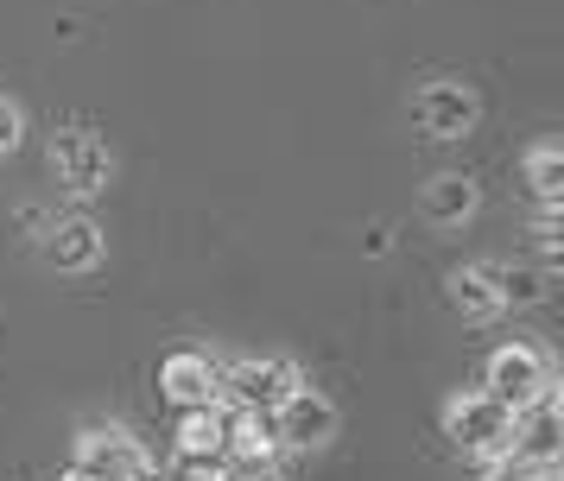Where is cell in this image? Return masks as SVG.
Here are the masks:
<instances>
[{
	"label": "cell",
	"mask_w": 564,
	"mask_h": 481,
	"mask_svg": "<svg viewBox=\"0 0 564 481\" xmlns=\"http://www.w3.org/2000/svg\"><path fill=\"white\" fill-rule=\"evenodd\" d=\"M437 425L451 437V450L482 462V456H501L513 444V405L495 400L488 386H476V393H451V400L437 405Z\"/></svg>",
	"instance_id": "1"
},
{
	"label": "cell",
	"mask_w": 564,
	"mask_h": 481,
	"mask_svg": "<svg viewBox=\"0 0 564 481\" xmlns=\"http://www.w3.org/2000/svg\"><path fill=\"white\" fill-rule=\"evenodd\" d=\"M482 386L495 393V400H508L513 412H520V405H533V400H545V393H558V354L545 349V342L513 336V342H501V349L488 354Z\"/></svg>",
	"instance_id": "2"
},
{
	"label": "cell",
	"mask_w": 564,
	"mask_h": 481,
	"mask_svg": "<svg viewBox=\"0 0 564 481\" xmlns=\"http://www.w3.org/2000/svg\"><path fill=\"white\" fill-rule=\"evenodd\" d=\"M45 158H52L57 184H64V190H70L77 203L102 197L108 184H115V146H108L96 127H83V121L57 127L52 146H45Z\"/></svg>",
	"instance_id": "3"
},
{
	"label": "cell",
	"mask_w": 564,
	"mask_h": 481,
	"mask_svg": "<svg viewBox=\"0 0 564 481\" xmlns=\"http://www.w3.org/2000/svg\"><path fill=\"white\" fill-rule=\"evenodd\" d=\"M299 380L305 374H299L292 354H241V361H223V405H235V412H273Z\"/></svg>",
	"instance_id": "4"
},
{
	"label": "cell",
	"mask_w": 564,
	"mask_h": 481,
	"mask_svg": "<svg viewBox=\"0 0 564 481\" xmlns=\"http://www.w3.org/2000/svg\"><path fill=\"white\" fill-rule=\"evenodd\" d=\"M476 121H482V101H476V89L457 83V76H432V83L412 89V127H419L425 140H437V146L476 133Z\"/></svg>",
	"instance_id": "5"
},
{
	"label": "cell",
	"mask_w": 564,
	"mask_h": 481,
	"mask_svg": "<svg viewBox=\"0 0 564 481\" xmlns=\"http://www.w3.org/2000/svg\"><path fill=\"white\" fill-rule=\"evenodd\" d=\"M273 430H280V450H324V444H336V430H343V412H336L330 393H317V386L299 380L273 405Z\"/></svg>",
	"instance_id": "6"
},
{
	"label": "cell",
	"mask_w": 564,
	"mask_h": 481,
	"mask_svg": "<svg viewBox=\"0 0 564 481\" xmlns=\"http://www.w3.org/2000/svg\"><path fill=\"white\" fill-rule=\"evenodd\" d=\"M70 462L89 469V475H102V481H140L147 469H153V456L140 450V437L121 430V425H83Z\"/></svg>",
	"instance_id": "7"
},
{
	"label": "cell",
	"mask_w": 564,
	"mask_h": 481,
	"mask_svg": "<svg viewBox=\"0 0 564 481\" xmlns=\"http://www.w3.org/2000/svg\"><path fill=\"white\" fill-rule=\"evenodd\" d=\"M108 253V234L89 216H52L45 222V234H39V260L52 266V273H96Z\"/></svg>",
	"instance_id": "8"
},
{
	"label": "cell",
	"mask_w": 564,
	"mask_h": 481,
	"mask_svg": "<svg viewBox=\"0 0 564 481\" xmlns=\"http://www.w3.org/2000/svg\"><path fill=\"white\" fill-rule=\"evenodd\" d=\"M508 456H520L527 469H558L564 462V412H558V393L520 405L513 412V444Z\"/></svg>",
	"instance_id": "9"
},
{
	"label": "cell",
	"mask_w": 564,
	"mask_h": 481,
	"mask_svg": "<svg viewBox=\"0 0 564 481\" xmlns=\"http://www.w3.org/2000/svg\"><path fill=\"white\" fill-rule=\"evenodd\" d=\"M159 393L178 405H216L223 400V354L209 349H178L159 361Z\"/></svg>",
	"instance_id": "10"
},
{
	"label": "cell",
	"mask_w": 564,
	"mask_h": 481,
	"mask_svg": "<svg viewBox=\"0 0 564 481\" xmlns=\"http://www.w3.org/2000/svg\"><path fill=\"white\" fill-rule=\"evenodd\" d=\"M444 298L463 324H495L501 317V292H495V260H469L444 278Z\"/></svg>",
	"instance_id": "11"
},
{
	"label": "cell",
	"mask_w": 564,
	"mask_h": 481,
	"mask_svg": "<svg viewBox=\"0 0 564 481\" xmlns=\"http://www.w3.org/2000/svg\"><path fill=\"white\" fill-rule=\"evenodd\" d=\"M419 209H425V222L432 228H463V222H476L482 190H476V177H463V172H437L432 184H425Z\"/></svg>",
	"instance_id": "12"
},
{
	"label": "cell",
	"mask_w": 564,
	"mask_h": 481,
	"mask_svg": "<svg viewBox=\"0 0 564 481\" xmlns=\"http://www.w3.org/2000/svg\"><path fill=\"white\" fill-rule=\"evenodd\" d=\"M223 437H229V405H184L178 412V456L191 462H223Z\"/></svg>",
	"instance_id": "13"
},
{
	"label": "cell",
	"mask_w": 564,
	"mask_h": 481,
	"mask_svg": "<svg viewBox=\"0 0 564 481\" xmlns=\"http://www.w3.org/2000/svg\"><path fill=\"white\" fill-rule=\"evenodd\" d=\"M223 456L248 462V469H267V462L280 456L273 412H235V405H229V437H223Z\"/></svg>",
	"instance_id": "14"
},
{
	"label": "cell",
	"mask_w": 564,
	"mask_h": 481,
	"mask_svg": "<svg viewBox=\"0 0 564 481\" xmlns=\"http://www.w3.org/2000/svg\"><path fill=\"white\" fill-rule=\"evenodd\" d=\"M520 184H527L533 209H564V152H558V140H539V146L520 158Z\"/></svg>",
	"instance_id": "15"
},
{
	"label": "cell",
	"mask_w": 564,
	"mask_h": 481,
	"mask_svg": "<svg viewBox=\"0 0 564 481\" xmlns=\"http://www.w3.org/2000/svg\"><path fill=\"white\" fill-rule=\"evenodd\" d=\"M495 292H501V310H533L552 298V273L539 260H495Z\"/></svg>",
	"instance_id": "16"
},
{
	"label": "cell",
	"mask_w": 564,
	"mask_h": 481,
	"mask_svg": "<svg viewBox=\"0 0 564 481\" xmlns=\"http://www.w3.org/2000/svg\"><path fill=\"white\" fill-rule=\"evenodd\" d=\"M20 146H26V108L13 96H0V158H13Z\"/></svg>",
	"instance_id": "17"
},
{
	"label": "cell",
	"mask_w": 564,
	"mask_h": 481,
	"mask_svg": "<svg viewBox=\"0 0 564 481\" xmlns=\"http://www.w3.org/2000/svg\"><path fill=\"white\" fill-rule=\"evenodd\" d=\"M45 222H52V209H39V203H20V228H26L32 241L45 234Z\"/></svg>",
	"instance_id": "18"
},
{
	"label": "cell",
	"mask_w": 564,
	"mask_h": 481,
	"mask_svg": "<svg viewBox=\"0 0 564 481\" xmlns=\"http://www.w3.org/2000/svg\"><path fill=\"white\" fill-rule=\"evenodd\" d=\"M361 248H368L375 260H381V253L393 248V234H387V222H375V228H368V241H361Z\"/></svg>",
	"instance_id": "19"
},
{
	"label": "cell",
	"mask_w": 564,
	"mask_h": 481,
	"mask_svg": "<svg viewBox=\"0 0 564 481\" xmlns=\"http://www.w3.org/2000/svg\"><path fill=\"white\" fill-rule=\"evenodd\" d=\"M57 481H102V475H89V469H77V462H70V469H64Z\"/></svg>",
	"instance_id": "20"
},
{
	"label": "cell",
	"mask_w": 564,
	"mask_h": 481,
	"mask_svg": "<svg viewBox=\"0 0 564 481\" xmlns=\"http://www.w3.org/2000/svg\"><path fill=\"white\" fill-rule=\"evenodd\" d=\"M533 481H558V469H539V475Z\"/></svg>",
	"instance_id": "21"
}]
</instances>
